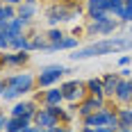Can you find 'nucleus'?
Segmentation results:
<instances>
[{"label": "nucleus", "instance_id": "nucleus-1", "mask_svg": "<svg viewBox=\"0 0 132 132\" xmlns=\"http://www.w3.org/2000/svg\"><path fill=\"white\" fill-rule=\"evenodd\" d=\"M119 50H132V37H109V39H100L93 41L89 46L80 48L71 55V59H89V57H100V55H109V53H119Z\"/></svg>", "mask_w": 132, "mask_h": 132}, {"label": "nucleus", "instance_id": "nucleus-2", "mask_svg": "<svg viewBox=\"0 0 132 132\" xmlns=\"http://www.w3.org/2000/svg\"><path fill=\"white\" fill-rule=\"evenodd\" d=\"M62 114H64L62 105L59 107H43V109H37L34 112V121L32 123L39 130H48V128H55V125L62 123Z\"/></svg>", "mask_w": 132, "mask_h": 132}, {"label": "nucleus", "instance_id": "nucleus-3", "mask_svg": "<svg viewBox=\"0 0 132 132\" xmlns=\"http://www.w3.org/2000/svg\"><path fill=\"white\" fill-rule=\"evenodd\" d=\"M64 73H71L66 66H59V64L43 66L41 73L37 75V87H41V89H50L55 82H59V80L64 78Z\"/></svg>", "mask_w": 132, "mask_h": 132}, {"label": "nucleus", "instance_id": "nucleus-4", "mask_svg": "<svg viewBox=\"0 0 132 132\" xmlns=\"http://www.w3.org/2000/svg\"><path fill=\"white\" fill-rule=\"evenodd\" d=\"M62 93H64V100L66 103H71V105H75V103H82L84 98H87V84L84 82H80V80H68V82H62Z\"/></svg>", "mask_w": 132, "mask_h": 132}, {"label": "nucleus", "instance_id": "nucleus-5", "mask_svg": "<svg viewBox=\"0 0 132 132\" xmlns=\"http://www.w3.org/2000/svg\"><path fill=\"white\" fill-rule=\"evenodd\" d=\"M84 125L87 128H100V125H114V128H119V119H116V112L103 107V109L93 112L89 116H84Z\"/></svg>", "mask_w": 132, "mask_h": 132}, {"label": "nucleus", "instance_id": "nucleus-6", "mask_svg": "<svg viewBox=\"0 0 132 132\" xmlns=\"http://www.w3.org/2000/svg\"><path fill=\"white\" fill-rule=\"evenodd\" d=\"M7 87L18 89L21 96H23V93H30L37 87V78H34L32 73H16V75H12V78L7 80Z\"/></svg>", "mask_w": 132, "mask_h": 132}, {"label": "nucleus", "instance_id": "nucleus-7", "mask_svg": "<svg viewBox=\"0 0 132 132\" xmlns=\"http://www.w3.org/2000/svg\"><path fill=\"white\" fill-rule=\"evenodd\" d=\"M103 107H107L105 103V96H87L82 103H80L78 107V114L84 119V116H89V114H93V112H98V109H103Z\"/></svg>", "mask_w": 132, "mask_h": 132}, {"label": "nucleus", "instance_id": "nucleus-8", "mask_svg": "<svg viewBox=\"0 0 132 132\" xmlns=\"http://www.w3.org/2000/svg\"><path fill=\"white\" fill-rule=\"evenodd\" d=\"M62 21H73V7H68V5H53L50 12H48V23L57 25Z\"/></svg>", "mask_w": 132, "mask_h": 132}, {"label": "nucleus", "instance_id": "nucleus-9", "mask_svg": "<svg viewBox=\"0 0 132 132\" xmlns=\"http://www.w3.org/2000/svg\"><path fill=\"white\" fill-rule=\"evenodd\" d=\"M119 27V21L116 18H105V21H100V23H96V21H91V25L87 27V32L89 34H98V37H105V34H112L114 30Z\"/></svg>", "mask_w": 132, "mask_h": 132}, {"label": "nucleus", "instance_id": "nucleus-10", "mask_svg": "<svg viewBox=\"0 0 132 132\" xmlns=\"http://www.w3.org/2000/svg\"><path fill=\"white\" fill-rule=\"evenodd\" d=\"M114 98L123 103V105H130L132 103V80L130 78H121L119 87H116V91H114Z\"/></svg>", "mask_w": 132, "mask_h": 132}, {"label": "nucleus", "instance_id": "nucleus-11", "mask_svg": "<svg viewBox=\"0 0 132 132\" xmlns=\"http://www.w3.org/2000/svg\"><path fill=\"white\" fill-rule=\"evenodd\" d=\"M41 103H43V107H59L64 103V93L59 87H50L41 93Z\"/></svg>", "mask_w": 132, "mask_h": 132}, {"label": "nucleus", "instance_id": "nucleus-12", "mask_svg": "<svg viewBox=\"0 0 132 132\" xmlns=\"http://www.w3.org/2000/svg\"><path fill=\"white\" fill-rule=\"evenodd\" d=\"M32 121H34L32 116H12V119L5 121V132H18L23 128H27Z\"/></svg>", "mask_w": 132, "mask_h": 132}, {"label": "nucleus", "instance_id": "nucleus-13", "mask_svg": "<svg viewBox=\"0 0 132 132\" xmlns=\"http://www.w3.org/2000/svg\"><path fill=\"white\" fill-rule=\"evenodd\" d=\"M30 59V55L25 53V50H16V53H12V55H2L0 57V62L5 66H23Z\"/></svg>", "mask_w": 132, "mask_h": 132}, {"label": "nucleus", "instance_id": "nucleus-14", "mask_svg": "<svg viewBox=\"0 0 132 132\" xmlns=\"http://www.w3.org/2000/svg\"><path fill=\"white\" fill-rule=\"evenodd\" d=\"M27 27V21H23V18H14V21H9V27H7V32H5V37L12 41V39H16V37H21L23 34V30Z\"/></svg>", "mask_w": 132, "mask_h": 132}, {"label": "nucleus", "instance_id": "nucleus-15", "mask_svg": "<svg viewBox=\"0 0 132 132\" xmlns=\"http://www.w3.org/2000/svg\"><path fill=\"white\" fill-rule=\"evenodd\" d=\"M121 78L116 73H107L105 78H103V89H105V98H114V91H116V87H119Z\"/></svg>", "mask_w": 132, "mask_h": 132}, {"label": "nucleus", "instance_id": "nucleus-16", "mask_svg": "<svg viewBox=\"0 0 132 132\" xmlns=\"http://www.w3.org/2000/svg\"><path fill=\"white\" fill-rule=\"evenodd\" d=\"M37 12H39L37 2H23V5H21V7L16 9V16L30 23V18H32V16H37Z\"/></svg>", "mask_w": 132, "mask_h": 132}, {"label": "nucleus", "instance_id": "nucleus-17", "mask_svg": "<svg viewBox=\"0 0 132 132\" xmlns=\"http://www.w3.org/2000/svg\"><path fill=\"white\" fill-rule=\"evenodd\" d=\"M116 119H119V128L130 130L132 128V107H121L116 112Z\"/></svg>", "mask_w": 132, "mask_h": 132}, {"label": "nucleus", "instance_id": "nucleus-18", "mask_svg": "<svg viewBox=\"0 0 132 132\" xmlns=\"http://www.w3.org/2000/svg\"><path fill=\"white\" fill-rule=\"evenodd\" d=\"M84 84H87V91H89V96H105L103 80H100V78H91V80H87Z\"/></svg>", "mask_w": 132, "mask_h": 132}, {"label": "nucleus", "instance_id": "nucleus-19", "mask_svg": "<svg viewBox=\"0 0 132 132\" xmlns=\"http://www.w3.org/2000/svg\"><path fill=\"white\" fill-rule=\"evenodd\" d=\"M9 46H12L14 50H25V53L32 50V41L27 39V37H23V34L16 37V39H12V41H9Z\"/></svg>", "mask_w": 132, "mask_h": 132}, {"label": "nucleus", "instance_id": "nucleus-20", "mask_svg": "<svg viewBox=\"0 0 132 132\" xmlns=\"http://www.w3.org/2000/svg\"><path fill=\"white\" fill-rule=\"evenodd\" d=\"M0 18H2V21H14V18H16V9H14L12 5L0 7Z\"/></svg>", "mask_w": 132, "mask_h": 132}, {"label": "nucleus", "instance_id": "nucleus-21", "mask_svg": "<svg viewBox=\"0 0 132 132\" xmlns=\"http://www.w3.org/2000/svg\"><path fill=\"white\" fill-rule=\"evenodd\" d=\"M78 48V37H64L62 39V50H73Z\"/></svg>", "mask_w": 132, "mask_h": 132}, {"label": "nucleus", "instance_id": "nucleus-22", "mask_svg": "<svg viewBox=\"0 0 132 132\" xmlns=\"http://www.w3.org/2000/svg\"><path fill=\"white\" fill-rule=\"evenodd\" d=\"M64 37L66 34L62 32V30H50V32H48V41H50V43H62Z\"/></svg>", "mask_w": 132, "mask_h": 132}, {"label": "nucleus", "instance_id": "nucleus-23", "mask_svg": "<svg viewBox=\"0 0 132 132\" xmlns=\"http://www.w3.org/2000/svg\"><path fill=\"white\" fill-rule=\"evenodd\" d=\"M105 2H107V12L109 14H114L116 9H121L125 5V0H105Z\"/></svg>", "mask_w": 132, "mask_h": 132}, {"label": "nucleus", "instance_id": "nucleus-24", "mask_svg": "<svg viewBox=\"0 0 132 132\" xmlns=\"http://www.w3.org/2000/svg\"><path fill=\"white\" fill-rule=\"evenodd\" d=\"M18 96H21V91L14 89V87H7V89L2 91V98H5V100H14V98H18Z\"/></svg>", "mask_w": 132, "mask_h": 132}, {"label": "nucleus", "instance_id": "nucleus-25", "mask_svg": "<svg viewBox=\"0 0 132 132\" xmlns=\"http://www.w3.org/2000/svg\"><path fill=\"white\" fill-rule=\"evenodd\" d=\"M43 132H71V130H66V125H55V128H48V130H43Z\"/></svg>", "mask_w": 132, "mask_h": 132}, {"label": "nucleus", "instance_id": "nucleus-26", "mask_svg": "<svg viewBox=\"0 0 132 132\" xmlns=\"http://www.w3.org/2000/svg\"><path fill=\"white\" fill-rule=\"evenodd\" d=\"M119 128H114V125H100V128H96V132H116Z\"/></svg>", "mask_w": 132, "mask_h": 132}, {"label": "nucleus", "instance_id": "nucleus-27", "mask_svg": "<svg viewBox=\"0 0 132 132\" xmlns=\"http://www.w3.org/2000/svg\"><path fill=\"white\" fill-rule=\"evenodd\" d=\"M7 46H9V39L5 37V32H0V50H5Z\"/></svg>", "mask_w": 132, "mask_h": 132}, {"label": "nucleus", "instance_id": "nucleus-28", "mask_svg": "<svg viewBox=\"0 0 132 132\" xmlns=\"http://www.w3.org/2000/svg\"><path fill=\"white\" fill-rule=\"evenodd\" d=\"M130 62H132V55H123V57L119 59V64H121V66H128Z\"/></svg>", "mask_w": 132, "mask_h": 132}, {"label": "nucleus", "instance_id": "nucleus-29", "mask_svg": "<svg viewBox=\"0 0 132 132\" xmlns=\"http://www.w3.org/2000/svg\"><path fill=\"white\" fill-rule=\"evenodd\" d=\"M18 132H43V130H39L37 125H27V128H23V130H18Z\"/></svg>", "mask_w": 132, "mask_h": 132}, {"label": "nucleus", "instance_id": "nucleus-30", "mask_svg": "<svg viewBox=\"0 0 132 132\" xmlns=\"http://www.w3.org/2000/svg\"><path fill=\"white\" fill-rule=\"evenodd\" d=\"M121 75H123V78H132V71H128V68H125V71H121Z\"/></svg>", "mask_w": 132, "mask_h": 132}, {"label": "nucleus", "instance_id": "nucleus-31", "mask_svg": "<svg viewBox=\"0 0 132 132\" xmlns=\"http://www.w3.org/2000/svg\"><path fill=\"white\" fill-rule=\"evenodd\" d=\"M18 2H21V0H5V5H12V7H16Z\"/></svg>", "mask_w": 132, "mask_h": 132}, {"label": "nucleus", "instance_id": "nucleus-32", "mask_svg": "<svg viewBox=\"0 0 132 132\" xmlns=\"http://www.w3.org/2000/svg\"><path fill=\"white\" fill-rule=\"evenodd\" d=\"M5 121H7V119H5V116H0V132L5 130Z\"/></svg>", "mask_w": 132, "mask_h": 132}, {"label": "nucleus", "instance_id": "nucleus-33", "mask_svg": "<svg viewBox=\"0 0 132 132\" xmlns=\"http://www.w3.org/2000/svg\"><path fill=\"white\" fill-rule=\"evenodd\" d=\"M80 132H96V128H87V125H84V128H82Z\"/></svg>", "mask_w": 132, "mask_h": 132}, {"label": "nucleus", "instance_id": "nucleus-34", "mask_svg": "<svg viewBox=\"0 0 132 132\" xmlns=\"http://www.w3.org/2000/svg\"><path fill=\"white\" fill-rule=\"evenodd\" d=\"M125 7H128V9H132V0H125Z\"/></svg>", "mask_w": 132, "mask_h": 132}, {"label": "nucleus", "instance_id": "nucleus-35", "mask_svg": "<svg viewBox=\"0 0 132 132\" xmlns=\"http://www.w3.org/2000/svg\"><path fill=\"white\" fill-rule=\"evenodd\" d=\"M2 91H5V84H2V80H0V96H2Z\"/></svg>", "mask_w": 132, "mask_h": 132}, {"label": "nucleus", "instance_id": "nucleus-36", "mask_svg": "<svg viewBox=\"0 0 132 132\" xmlns=\"http://www.w3.org/2000/svg\"><path fill=\"white\" fill-rule=\"evenodd\" d=\"M116 132H132V130H125V128H119Z\"/></svg>", "mask_w": 132, "mask_h": 132}, {"label": "nucleus", "instance_id": "nucleus-37", "mask_svg": "<svg viewBox=\"0 0 132 132\" xmlns=\"http://www.w3.org/2000/svg\"><path fill=\"white\" fill-rule=\"evenodd\" d=\"M87 2H89V5H93V2H100V0H87Z\"/></svg>", "mask_w": 132, "mask_h": 132}, {"label": "nucleus", "instance_id": "nucleus-38", "mask_svg": "<svg viewBox=\"0 0 132 132\" xmlns=\"http://www.w3.org/2000/svg\"><path fill=\"white\" fill-rule=\"evenodd\" d=\"M23 2H37V0H23Z\"/></svg>", "mask_w": 132, "mask_h": 132}, {"label": "nucleus", "instance_id": "nucleus-39", "mask_svg": "<svg viewBox=\"0 0 132 132\" xmlns=\"http://www.w3.org/2000/svg\"><path fill=\"white\" fill-rule=\"evenodd\" d=\"M130 130H132V128H130Z\"/></svg>", "mask_w": 132, "mask_h": 132}, {"label": "nucleus", "instance_id": "nucleus-40", "mask_svg": "<svg viewBox=\"0 0 132 132\" xmlns=\"http://www.w3.org/2000/svg\"><path fill=\"white\" fill-rule=\"evenodd\" d=\"M130 80H132V78H130Z\"/></svg>", "mask_w": 132, "mask_h": 132}]
</instances>
